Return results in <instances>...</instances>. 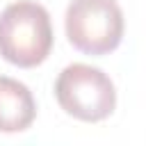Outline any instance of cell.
<instances>
[{"label":"cell","mask_w":146,"mask_h":146,"mask_svg":"<svg viewBox=\"0 0 146 146\" xmlns=\"http://www.w3.org/2000/svg\"><path fill=\"white\" fill-rule=\"evenodd\" d=\"M64 27L75 50L100 57L119 48L125 25L116 0H71Z\"/></svg>","instance_id":"obj_2"},{"label":"cell","mask_w":146,"mask_h":146,"mask_svg":"<svg viewBox=\"0 0 146 146\" xmlns=\"http://www.w3.org/2000/svg\"><path fill=\"white\" fill-rule=\"evenodd\" d=\"M52 48L50 14L34 0H18L0 11V57L32 68L46 62Z\"/></svg>","instance_id":"obj_1"},{"label":"cell","mask_w":146,"mask_h":146,"mask_svg":"<svg viewBox=\"0 0 146 146\" xmlns=\"http://www.w3.org/2000/svg\"><path fill=\"white\" fill-rule=\"evenodd\" d=\"M59 107L80 121H103L116 107V89L107 73L89 64H68L55 80Z\"/></svg>","instance_id":"obj_3"},{"label":"cell","mask_w":146,"mask_h":146,"mask_svg":"<svg viewBox=\"0 0 146 146\" xmlns=\"http://www.w3.org/2000/svg\"><path fill=\"white\" fill-rule=\"evenodd\" d=\"M36 116L32 91L7 75H0V132H23Z\"/></svg>","instance_id":"obj_4"}]
</instances>
